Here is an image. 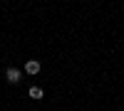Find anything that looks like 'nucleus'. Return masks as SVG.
<instances>
[{"mask_svg":"<svg viewBox=\"0 0 124 111\" xmlns=\"http://www.w3.org/2000/svg\"><path fill=\"white\" fill-rule=\"evenodd\" d=\"M25 72H27V74H37V72H40V62H35V59H30V62L25 64Z\"/></svg>","mask_w":124,"mask_h":111,"instance_id":"nucleus-2","label":"nucleus"},{"mask_svg":"<svg viewBox=\"0 0 124 111\" xmlns=\"http://www.w3.org/2000/svg\"><path fill=\"white\" fill-rule=\"evenodd\" d=\"M45 96V91L40 86H30V99H35V101H40V99Z\"/></svg>","mask_w":124,"mask_h":111,"instance_id":"nucleus-3","label":"nucleus"},{"mask_svg":"<svg viewBox=\"0 0 124 111\" xmlns=\"http://www.w3.org/2000/svg\"><path fill=\"white\" fill-rule=\"evenodd\" d=\"M5 79H8L10 84H17L20 79H23V77H20V69H17V67H10L8 72H5Z\"/></svg>","mask_w":124,"mask_h":111,"instance_id":"nucleus-1","label":"nucleus"}]
</instances>
